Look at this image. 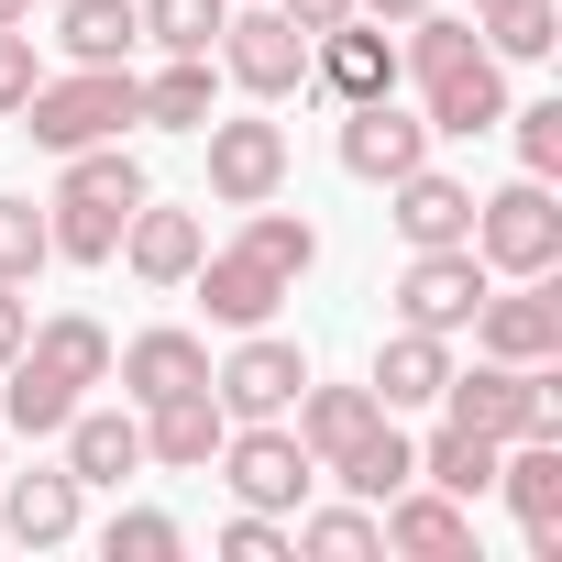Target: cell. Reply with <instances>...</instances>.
Instances as JSON below:
<instances>
[{"instance_id":"cell-1","label":"cell","mask_w":562,"mask_h":562,"mask_svg":"<svg viewBox=\"0 0 562 562\" xmlns=\"http://www.w3.org/2000/svg\"><path fill=\"white\" fill-rule=\"evenodd\" d=\"M321 265V232L299 221V210H243V232L232 243H210L199 265H188V288L210 299V321L221 331H254V321H276V310H288L299 299V276Z\"/></svg>"},{"instance_id":"cell-2","label":"cell","mask_w":562,"mask_h":562,"mask_svg":"<svg viewBox=\"0 0 562 562\" xmlns=\"http://www.w3.org/2000/svg\"><path fill=\"white\" fill-rule=\"evenodd\" d=\"M89 386H111V331H100L89 310H56V321L23 331L12 364H0V430L56 441V430L89 408Z\"/></svg>"},{"instance_id":"cell-3","label":"cell","mask_w":562,"mask_h":562,"mask_svg":"<svg viewBox=\"0 0 562 562\" xmlns=\"http://www.w3.org/2000/svg\"><path fill=\"white\" fill-rule=\"evenodd\" d=\"M397 34H408V45H397V78L419 89V122H430V133L474 144V133H496V122H507V67L485 56V34H474V23H452L441 0H430V12H419V23H397Z\"/></svg>"},{"instance_id":"cell-4","label":"cell","mask_w":562,"mask_h":562,"mask_svg":"<svg viewBox=\"0 0 562 562\" xmlns=\"http://www.w3.org/2000/svg\"><path fill=\"white\" fill-rule=\"evenodd\" d=\"M144 199H155V188H144V166H133L122 144H78L67 177H56V199H45V232H56L67 265H111V243H122V221H133Z\"/></svg>"},{"instance_id":"cell-5","label":"cell","mask_w":562,"mask_h":562,"mask_svg":"<svg viewBox=\"0 0 562 562\" xmlns=\"http://www.w3.org/2000/svg\"><path fill=\"white\" fill-rule=\"evenodd\" d=\"M562 375L551 364H496V353H474V364H452L441 375V419H463V430H485V441H562V397H551Z\"/></svg>"},{"instance_id":"cell-6","label":"cell","mask_w":562,"mask_h":562,"mask_svg":"<svg viewBox=\"0 0 562 562\" xmlns=\"http://www.w3.org/2000/svg\"><path fill=\"white\" fill-rule=\"evenodd\" d=\"M45 155H78V144H122V122H144V78L133 67H67V78H34V100L12 111Z\"/></svg>"},{"instance_id":"cell-7","label":"cell","mask_w":562,"mask_h":562,"mask_svg":"<svg viewBox=\"0 0 562 562\" xmlns=\"http://www.w3.org/2000/svg\"><path fill=\"white\" fill-rule=\"evenodd\" d=\"M210 463H221L232 507H265V518H288V507H310V485H321V463H310V441H299L288 419H232Z\"/></svg>"},{"instance_id":"cell-8","label":"cell","mask_w":562,"mask_h":562,"mask_svg":"<svg viewBox=\"0 0 562 562\" xmlns=\"http://www.w3.org/2000/svg\"><path fill=\"white\" fill-rule=\"evenodd\" d=\"M474 254H485V276H551L562 265V199H551V177H507L496 199H474Z\"/></svg>"},{"instance_id":"cell-9","label":"cell","mask_w":562,"mask_h":562,"mask_svg":"<svg viewBox=\"0 0 562 562\" xmlns=\"http://www.w3.org/2000/svg\"><path fill=\"white\" fill-rule=\"evenodd\" d=\"M210 56H221V78H232L243 100H299V89H310V34L276 12V0H265V12H232Z\"/></svg>"},{"instance_id":"cell-10","label":"cell","mask_w":562,"mask_h":562,"mask_svg":"<svg viewBox=\"0 0 562 562\" xmlns=\"http://www.w3.org/2000/svg\"><path fill=\"white\" fill-rule=\"evenodd\" d=\"M474 353H496V364H562V288L551 276H507V288H485L474 299Z\"/></svg>"},{"instance_id":"cell-11","label":"cell","mask_w":562,"mask_h":562,"mask_svg":"<svg viewBox=\"0 0 562 562\" xmlns=\"http://www.w3.org/2000/svg\"><path fill=\"white\" fill-rule=\"evenodd\" d=\"M299 386H310V353H299L288 331H265V321L210 364V397H221L232 419H288V408H299Z\"/></svg>"},{"instance_id":"cell-12","label":"cell","mask_w":562,"mask_h":562,"mask_svg":"<svg viewBox=\"0 0 562 562\" xmlns=\"http://www.w3.org/2000/svg\"><path fill=\"white\" fill-rule=\"evenodd\" d=\"M430 144H441V133H430L419 111H397V89L342 111V177H364V188H397L408 166H430Z\"/></svg>"},{"instance_id":"cell-13","label":"cell","mask_w":562,"mask_h":562,"mask_svg":"<svg viewBox=\"0 0 562 562\" xmlns=\"http://www.w3.org/2000/svg\"><path fill=\"white\" fill-rule=\"evenodd\" d=\"M474 299H485V254H474V243H430V254H408V276H397V321H408V331H463Z\"/></svg>"},{"instance_id":"cell-14","label":"cell","mask_w":562,"mask_h":562,"mask_svg":"<svg viewBox=\"0 0 562 562\" xmlns=\"http://www.w3.org/2000/svg\"><path fill=\"white\" fill-rule=\"evenodd\" d=\"M210 133V199L221 210H265L288 188V133L276 122H199Z\"/></svg>"},{"instance_id":"cell-15","label":"cell","mask_w":562,"mask_h":562,"mask_svg":"<svg viewBox=\"0 0 562 562\" xmlns=\"http://www.w3.org/2000/svg\"><path fill=\"white\" fill-rule=\"evenodd\" d=\"M310 89H331L342 111H353V100H386V89H397V45H386V23L342 12L331 34H310Z\"/></svg>"},{"instance_id":"cell-16","label":"cell","mask_w":562,"mask_h":562,"mask_svg":"<svg viewBox=\"0 0 562 562\" xmlns=\"http://www.w3.org/2000/svg\"><path fill=\"white\" fill-rule=\"evenodd\" d=\"M375 529H386V551H408V562H463V551H474V507L441 496V485H419V474L375 507Z\"/></svg>"},{"instance_id":"cell-17","label":"cell","mask_w":562,"mask_h":562,"mask_svg":"<svg viewBox=\"0 0 562 562\" xmlns=\"http://www.w3.org/2000/svg\"><path fill=\"white\" fill-rule=\"evenodd\" d=\"M496 496L518 507L529 551L562 562V441H507V452H496Z\"/></svg>"},{"instance_id":"cell-18","label":"cell","mask_w":562,"mask_h":562,"mask_svg":"<svg viewBox=\"0 0 562 562\" xmlns=\"http://www.w3.org/2000/svg\"><path fill=\"white\" fill-rule=\"evenodd\" d=\"M386 221H397L408 254H430V243H474V188L441 177V166H408V177L386 188Z\"/></svg>"},{"instance_id":"cell-19","label":"cell","mask_w":562,"mask_h":562,"mask_svg":"<svg viewBox=\"0 0 562 562\" xmlns=\"http://www.w3.org/2000/svg\"><path fill=\"white\" fill-rule=\"evenodd\" d=\"M111 375H122L133 408H155V397H177V386H210V342L177 331V321H155V331H133V342L111 353Z\"/></svg>"},{"instance_id":"cell-20","label":"cell","mask_w":562,"mask_h":562,"mask_svg":"<svg viewBox=\"0 0 562 562\" xmlns=\"http://www.w3.org/2000/svg\"><path fill=\"white\" fill-rule=\"evenodd\" d=\"M441 375H452V331H408V321H397V331L375 342V364H364V386H375V408H386V419L430 408V397H441Z\"/></svg>"},{"instance_id":"cell-21","label":"cell","mask_w":562,"mask_h":562,"mask_svg":"<svg viewBox=\"0 0 562 562\" xmlns=\"http://www.w3.org/2000/svg\"><path fill=\"white\" fill-rule=\"evenodd\" d=\"M221 430H232V408H221L210 386H177V397L144 408V463H166V474H210Z\"/></svg>"},{"instance_id":"cell-22","label":"cell","mask_w":562,"mask_h":562,"mask_svg":"<svg viewBox=\"0 0 562 562\" xmlns=\"http://www.w3.org/2000/svg\"><path fill=\"white\" fill-rule=\"evenodd\" d=\"M144 288H188V265L210 254V232H199V210H166V199H144L133 221H122V243H111Z\"/></svg>"},{"instance_id":"cell-23","label":"cell","mask_w":562,"mask_h":562,"mask_svg":"<svg viewBox=\"0 0 562 562\" xmlns=\"http://www.w3.org/2000/svg\"><path fill=\"white\" fill-rule=\"evenodd\" d=\"M375 419H386V408H375V386H321V375H310V386H299V408H288V430L310 441V463H321V474H331Z\"/></svg>"},{"instance_id":"cell-24","label":"cell","mask_w":562,"mask_h":562,"mask_svg":"<svg viewBox=\"0 0 562 562\" xmlns=\"http://www.w3.org/2000/svg\"><path fill=\"white\" fill-rule=\"evenodd\" d=\"M67 474H78V485L144 474V408H133V397H122V408H78V419H67Z\"/></svg>"},{"instance_id":"cell-25","label":"cell","mask_w":562,"mask_h":562,"mask_svg":"<svg viewBox=\"0 0 562 562\" xmlns=\"http://www.w3.org/2000/svg\"><path fill=\"white\" fill-rule=\"evenodd\" d=\"M78 474L56 463V474H12V485H0V529H12L23 551H56V540H78Z\"/></svg>"},{"instance_id":"cell-26","label":"cell","mask_w":562,"mask_h":562,"mask_svg":"<svg viewBox=\"0 0 562 562\" xmlns=\"http://www.w3.org/2000/svg\"><path fill=\"white\" fill-rule=\"evenodd\" d=\"M133 45H144L133 0H56V56L67 67H133Z\"/></svg>"},{"instance_id":"cell-27","label":"cell","mask_w":562,"mask_h":562,"mask_svg":"<svg viewBox=\"0 0 562 562\" xmlns=\"http://www.w3.org/2000/svg\"><path fill=\"white\" fill-rule=\"evenodd\" d=\"M408 474H419V441H408L397 419H375V430H364V441H353V452L331 463V485H342V496H364V507H386V496H397Z\"/></svg>"},{"instance_id":"cell-28","label":"cell","mask_w":562,"mask_h":562,"mask_svg":"<svg viewBox=\"0 0 562 562\" xmlns=\"http://www.w3.org/2000/svg\"><path fill=\"white\" fill-rule=\"evenodd\" d=\"M496 452H507V441H485V430L441 419V430L419 441V485H441V496H463V507H474V496L496 485Z\"/></svg>"},{"instance_id":"cell-29","label":"cell","mask_w":562,"mask_h":562,"mask_svg":"<svg viewBox=\"0 0 562 562\" xmlns=\"http://www.w3.org/2000/svg\"><path fill=\"white\" fill-rule=\"evenodd\" d=\"M210 100H221L210 56H166V67L144 78V122H155V133H199V122H210Z\"/></svg>"},{"instance_id":"cell-30","label":"cell","mask_w":562,"mask_h":562,"mask_svg":"<svg viewBox=\"0 0 562 562\" xmlns=\"http://www.w3.org/2000/svg\"><path fill=\"white\" fill-rule=\"evenodd\" d=\"M133 12H144V45H166V56H210L221 23H232V0H133Z\"/></svg>"},{"instance_id":"cell-31","label":"cell","mask_w":562,"mask_h":562,"mask_svg":"<svg viewBox=\"0 0 562 562\" xmlns=\"http://www.w3.org/2000/svg\"><path fill=\"white\" fill-rule=\"evenodd\" d=\"M288 551H310V562H364V551H386V529H375V507L353 496V507H321V518H299V540Z\"/></svg>"},{"instance_id":"cell-32","label":"cell","mask_w":562,"mask_h":562,"mask_svg":"<svg viewBox=\"0 0 562 562\" xmlns=\"http://www.w3.org/2000/svg\"><path fill=\"white\" fill-rule=\"evenodd\" d=\"M56 265V232L34 199H0V288H34V276Z\"/></svg>"},{"instance_id":"cell-33","label":"cell","mask_w":562,"mask_h":562,"mask_svg":"<svg viewBox=\"0 0 562 562\" xmlns=\"http://www.w3.org/2000/svg\"><path fill=\"white\" fill-rule=\"evenodd\" d=\"M100 551H111V562H177V551H188V529H177L166 507H122V518L100 529Z\"/></svg>"},{"instance_id":"cell-34","label":"cell","mask_w":562,"mask_h":562,"mask_svg":"<svg viewBox=\"0 0 562 562\" xmlns=\"http://www.w3.org/2000/svg\"><path fill=\"white\" fill-rule=\"evenodd\" d=\"M507 133H518V177H551V166H562V100L507 111Z\"/></svg>"},{"instance_id":"cell-35","label":"cell","mask_w":562,"mask_h":562,"mask_svg":"<svg viewBox=\"0 0 562 562\" xmlns=\"http://www.w3.org/2000/svg\"><path fill=\"white\" fill-rule=\"evenodd\" d=\"M221 562H288V529H276L265 507H232L221 518Z\"/></svg>"},{"instance_id":"cell-36","label":"cell","mask_w":562,"mask_h":562,"mask_svg":"<svg viewBox=\"0 0 562 562\" xmlns=\"http://www.w3.org/2000/svg\"><path fill=\"white\" fill-rule=\"evenodd\" d=\"M34 78H45V67H34V34L12 23V34H0V122H12V111L34 100Z\"/></svg>"},{"instance_id":"cell-37","label":"cell","mask_w":562,"mask_h":562,"mask_svg":"<svg viewBox=\"0 0 562 562\" xmlns=\"http://www.w3.org/2000/svg\"><path fill=\"white\" fill-rule=\"evenodd\" d=\"M276 12H288V23H299V34H331V23H342V12H353V0H276Z\"/></svg>"},{"instance_id":"cell-38","label":"cell","mask_w":562,"mask_h":562,"mask_svg":"<svg viewBox=\"0 0 562 562\" xmlns=\"http://www.w3.org/2000/svg\"><path fill=\"white\" fill-rule=\"evenodd\" d=\"M23 331H34V310H23V288H0V364L23 353Z\"/></svg>"},{"instance_id":"cell-39","label":"cell","mask_w":562,"mask_h":562,"mask_svg":"<svg viewBox=\"0 0 562 562\" xmlns=\"http://www.w3.org/2000/svg\"><path fill=\"white\" fill-rule=\"evenodd\" d=\"M353 12H364V23H419L430 0H353Z\"/></svg>"},{"instance_id":"cell-40","label":"cell","mask_w":562,"mask_h":562,"mask_svg":"<svg viewBox=\"0 0 562 562\" xmlns=\"http://www.w3.org/2000/svg\"><path fill=\"white\" fill-rule=\"evenodd\" d=\"M12 23H34V0H0V34H12Z\"/></svg>"},{"instance_id":"cell-41","label":"cell","mask_w":562,"mask_h":562,"mask_svg":"<svg viewBox=\"0 0 562 562\" xmlns=\"http://www.w3.org/2000/svg\"><path fill=\"white\" fill-rule=\"evenodd\" d=\"M485 12H518V0H474V23H485Z\"/></svg>"}]
</instances>
